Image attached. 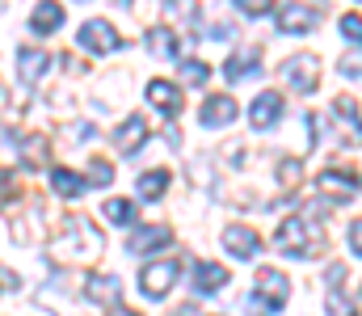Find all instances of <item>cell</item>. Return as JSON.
Here are the masks:
<instances>
[{
  "label": "cell",
  "mask_w": 362,
  "mask_h": 316,
  "mask_svg": "<svg viewBox=\"0 0 362 316\" xmlns=\"http://www.w3.org/2000/svg\"><path fill=\"white\" fill-rule=\"evenodd\" d=\"M282 253H291V257H320L325 253V245H329V236L308 219V215H291L282 228H278V240H274Z\"/></svg>",
  "instance_id": "6da1fadb"
},
{
  "label": "cell",
  "mask_w": 362,
  "mask_h": 316,
  "mask_svg": "<svg viewBox=\"0 0 362 316\" xmlns=\"http://www.w3.org/2000/svg\"><path fill=\"white\" fill-rule=\"evenodd\" d=\"M68 240H55V257H64V262H89L101 253V236H97V228L85 223V219H72L68 223Z\"/></svg>",
  "instance_id": "7a4b0ae2"
},
{
  "label": "cell",
  "mask_w": 362,
  "mask_h": 316,
  "mask_svg": "<svg viewBox=\"0 0 362 316\" xmlns=\"http://www.w3.org/2000/svg\"><path fill=\"white\" fill-rule=\"evenodd\" d=\"M282 81H286L295 93H312V89L320 85V59H316L312 51L291 55V59L282 64Z\"/></svg>",
  "instance_id": "3957f363"
},
{
  "label": "cell",
  "mask_w": 362,
  "mask_h": 316,
  "mask_svg": "<svg viewBox=\"0 0 362 316\" xmlns=\"http://www.w3.org/2000/svg\"><path fill=\"white\" fill-rule=\"evenodd\" d=\"M291 300V279L282 274V270H257V295H253V304H262L266 312H278L282 304Z\"/></svg>",
  "instance_id": "277c9868"
},
{
  "label": "cell",
  "mask_w": 362,
  "mask_h": 316,
  "mask_svg": "<svg viewBox=\"0 0 362 316\" xmlns=\"http://www.w3.org/2000/svg\"><path fill=\"white\" fill-rule=\"evenodd\" d=\"M76 42L93 51V55H114L118 47H122V38H118V30L110 25V21H101V17H93L81 25V34H76Z\"/></svg>",
  "instance_id": "5b68a950"
},
{
  "label": "cell",
  "mask_w": 362,
  "mask_h": 316,
  "mask_svg": "<svg viewBox=\"0 0 362 316\" xmlns=\"http://www.w3.org/2000/svg\"><path fill=\"white\" fill-rule=\"evenodd\" d=\"M316 186H320L325 199H333V203H350V199L358 194V186H362V173H354V169H325V173L316 177Z\"/></svg>",
  "instance_id": "8992f818"
},
{
  "label": "cell",
  "mask_w": 362,
  "mask_h": 316,
  "mask_svg": "<svg viewBox=\"0 0 362 316\" xmlns=\"http://www.w3.org/2000/svg\"><path fill=\"white\" fill-rule=\"evenodd\" d=\"M177 274L181 270L173 262H152V266H144V274H139V291H144L148 300H165V295L173 291Z\"/></svg>",
  "instance_id": "52a82bcc"
},
{
  "label": "cell",
  "mask_w": 362,
  "mask_h": 316,
  "mask_svg": "<svg viewBox=\"0 0 362 316\" xmlns=\"http://www.w3.org/2000/svg\"><path fill=\"white\" fill-rule=\"evenodd\" d=\"M223 249L232 253V257H257L262 253V236L253 232V228H245V223H232V228H223Z\"/></svg>",
  "instance_id": "ba28073f"
},
{
  "label": "cell",
  "mask_w": 362,
  "mask_h": 316,
  "mask_svg": "<svg viewBox=\"0 0 362 316\" xmlns=\"http://www.w3.org/2000/svg\"><path fill=\"white\" fill-rule=\"evenodd\" d=\"M316 21H320V13L308 8V4H282L278 8V30L282 34H308V30H316Z\"/></svg>",
  "instance_id": "9c48e42d"
},
{
  "label": "cell",
  "mask_w": 362,
  "mask_h": 316,
  "mask_svg": "<svg viewBox=\"0 0 362 316\" xmlns=\"http://www.w3.org/2000/svg\"><path fill=\"white\" fill-rule=\"evenodd\" d=\"M169 245H173V232L165 223H148L127 240V253H152V249H169Z\"/></svg>",
  "instance_id": "30bf717a"
},
{
  "label": "cell",
  "mask_w": 362,
  "mask_h": 316,
  "mask_svg": "<svg viewBox=\"0 0 362 316\" xmlns=\"http://www.w3.org/2000/svg\"><path fill=\"white\" fill-rule=\"evenodd\" d=\"M85 291H89L93 304H105V308L122 304V279H114V274H89Z\"/></svg>",
  "instance_id": "8fae6325"
},
{
  "label": "cell",
  "mask_w": 362,
  "mask_h": 316,
  "mask_svg": "<svg viewBox=\"0 0 362 316\" xmlns=\"http://www.w3.org/2000/svg\"><path fill=\"white\" fill-rule=\"evenodd\" d=\"M114 144H118V152H139V148L148 144V118H144V114H131V118L118 127Z\"/></svg>",
  "instance_id": "7c38bea8"
},
{
  "label": "cell",
  "mask_w": 362,
  "mask_h": 316,
  "mask_svg": "<svg viewBox=\"0 0 362 316\" xmlns=\"http://www.w3.org/2000/svg\"><path fill=\"white\" fill-rule=\"evenodd\" d=\"M282 93H262L257 102L249 105V122L257 127V131H266V127H274L278 118H282Z\"/></svg>",
  "instance_id": "4fadbf2b"
},
{
  "label": "cell",
  "mask_w": 362,
  "mask_h": 316,
  "mask_svg": "<svg viewBox=\"0 0 362 316\" xmlns=\"http://www.w3.org/2000/svg\"><path fill=\"white\" fill-rule=\"evenodd\" d=\"M202 127H228L232 118H236V102L228 98V93H215V98H206L202 102Z\"/></svg>",
  "instance_id": "5bb4252c"
},
{
  "label": "cell",
  "mask_w": 362,
  "mask_h": 316,
  "mask_svg": "<svg viewBox=\"0 0 362 316\" xmlns=\"http://www.w3.org/2000/svg\"><path fill=\"white\" fill-rule=\"evenodd\" d=\"M47 68H51V55H47V51H30V47L17 51V72H21L25 85H38Z\"/></svg>",
  "instance_id": "9a60e30c"
},
{
  "label": "cell",
  "mask_w": 362,
  "mask_h": 316,
  "mask_svg": "<svg viewBox=\"0 0 362 316\" xmlns=\"http://www.w3.org/2000/svg\"><path fill=\"white\" fill-rule=\"evenodd\" d=\"M148 102L156 105L160 114L173 118V114L181 110V89L177 85H169V81H152V85H148Z\"/></svg>",
  "instance_id": "2e32d148"
},
{
  "label": "cell",
  "mask_w": 362,
  "mask_h": 316,
  "mask_svg": "<svg viewBox=\"0 0 362 316\" xmlns=\"http://www.w3.org/2000/svg\"><path fill=\"white\" fill-rule=\"evenodd\" d=\"M59 25H64V4H55V0H42L34 8V17H30V30L34 34H55Z\"/></svg>",
  "instance_id": "e0dca14e"
},
{
  "label": "cell",
  "mask_w": 362,
  "mask_h": 316,
  "mask_svg": "<svg viewBox=\"0 0 362 316\" xmlns=\"http://www.w3.org/2000/svg\"><path fill=\"white\" fill-rule=\"evenodd\" d=\"M257 64H262V55H257V47H249V51H240V55H232V59L223 64V76H228V81H245ZM257 72H262V68H257Z\"/></svg>",
  "instance_id": "ac0fdd59"
},
{
  "label": "cell",
  "mask_w": 362,
  "mask_h": 316,
  "mask_svg": "<svg viewBox=\"0 0 362 316\" xmlns=\"http://www.w3.org/2000/svg\"><path fill=\"white\" fill-rule=\"evenodd\" d=\"M228 283V270L223 266H215V262H198L194 266V287L198 291H219Z\"/></svg>",
  "instance_id": "d6986e66"
},
{
  "label": "cell",
  "mask_w": 362,
  "mask_h": 316,
  "mask_svg": "<svg viewBox=\"0 0 362 316\" xmlns=\"http://www.w3.org/2000/svg\"><path fill=\"white\" fill-rule=\"evenodd\" d=\"M51 186H55L64 199H76V194H85V186H89V182H85L81 173H72V169H59V165H55V169H51Z\"/></svg>",
  "instance_id": "ffe728a7"
},
{
  "label": "cell",
  "mask_w": 362,
  "mask_h": 316,
  "mask_svg": "<svg viewBox=\"0 0 362 316\" xmlns=\"http://www.w3.org/2000/svg\"><path fill=\"white\" fill-rule=\"evenodd\" d=\"M148 51H152V55H160V59H173V55H177V34H173V30H165V25H160V30H152V34H148Z\"/></svg>",
  "instance_id": "44dd1931"
},
{
  "label": "cell",
  "mask_w": 362,
  "mask_h": 316,
  "mask_svg": "<svg viewBox=\"0 0 362 316\" xmlns=\"http://www.w3.org/2000/svg\"><path fill=\"white\" fill-rule=\"evenodd\" d=\"M169 190V173L165 169H156V173H144L139 177V199H160Z\"/></svg>",
  "instance_id": "7402d4cb"
},
{
  "label": "cell",
  "mask_w": 362,
  "mask_h": 316,
  "mask_svg": "<svg viewBox=\"0 0 362 316\" xmlns=\"http://www.w3.org/2000/svg\"><path fill=\"white\" fill-rule=\"evenodd\" d=\"M105 219L118 223V228L131 223V219H135V203H131V199H110V203H105Z\"/></svg>",
  "instance_id": "603a6c76"
},
{
  "label": "cell",
  "mask_w": 362,
  "mask_h": 316,
  "mask_svg": "<svg viewBox=\"0 0 362 316\" xmlns=\"http://www.w3.org/2000/svg\"><path fill=\"white\" fill-rule=\"evenodd\" d=\"M85 182H89V186H110V182H114V165H110V160H101V156H97V160H89Z\"/></svg>",
  "instance_id": "cb8c5ba5"
},
{
  "label": "cell",
  "mask_w": 362,
  "mask_h": 316,
  "mask_svg": "<svg viewBox=\"0 0 362 316\" xmlns=\"http://www.w3.org/2000/svg\"><path fill=\"white\" fill-rule=\"evenodd\" d=\"M181 76H185L189 85H206V76H211V68H206L202 59H185V68H181Z\"/></svg>",
  "instance_id": "d4e9b609"
},
{
  "label": "cell",
  "mask_w": 362,
  "mask_h": 316,
  "mask_svg": "<svg viewBox=\"0 0 362 316\" xmlns=\"http://www.w3.org/2000/svg\"><path fill=\"white\" fill-rule=\"evenodd\" d=\"M341 38L362 47V17L358 13H346V17H341Z\"/></svg>",
  "instance_id": "484cf974"
},
{
  "label": "cell",
  "mask_w": 362,
  "mask_h": 316,
  "mask_svg": "<svg viewBox=\"0 0 362 316\" xmlns=\"http://www.w3.org/2000/svg\"><path fill=\"white\" fill-rule=\"evenodd\" d=\"M236 8L249 13V17H266V13L274 8V0H236Z\"/></svg>",
  "instance_id": "4316f807"
},
{
  "label": "cell",
  "mask_w": 362,
  "mask_h": 316,
  "mask_svg": "<svg viewBox=\"0 0 362 316\" xmlns=\"http://www.w3.org/2000/svg\"><path fill=\"white\" fill-rule=\"evenodd\" d=\"M350 249L362 257V219H354V223H350Z\"/></svg>",
  "instance_id": "83f0119b"
},
{
  "label": "cell",
  "mask_w": 362,
  "mask_h": 316,
  "mask_svg": "<svg viewBox=\"0 0 362 316\" xmlns=\"http://www.w3.org/2000/svg\"><path fill=\"white\" fill-rule=\"evenodd\" d=\"M341 72H346V76H358L362 72V55H346V59H341Z\"/></svg>",
  "instance_id": "f1b7e54d"
},
{
  "label": "cell",
  "mask_w": 362,
  "mask_h": 316,
  "mask_svg": "<svg viewBox=\"0 0 362 316\" xmlns=\"http://www.w3.org/2000/svg\"><path fill=\"white\" fill-rule=\"evenodd\" d=\"M110 316H135V312H131V308H122V304H114V308H110Z\"/></svg>",
  "instance_id": "f546056e"
},
{
  "label": "cell",
  "mask_w": 362,
  "mask_h": 316,
  "mask_svg": "<svg viewBox=\"0 0 362 316\" xmlns=\"http://www.w3.org/2000/svg\"><path fill=\"white\" fill-rule=\"evenodd\" d=\"M8 283H13V279H8V274H0V287H8Z\"/></svg>",
  "instance_id": "4dcf8cb0"
}]
</instances>
